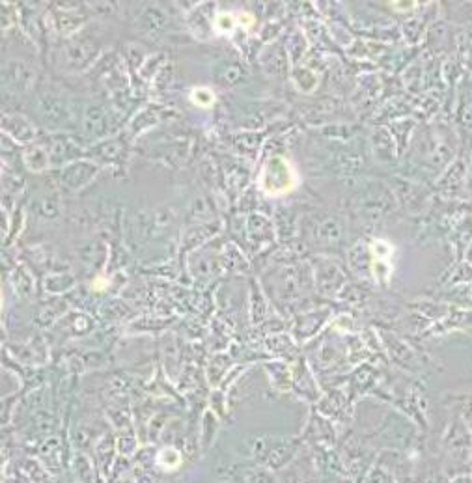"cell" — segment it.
Returning a JSON list of instances; mask_svg holds the SVG:
<instances>
[{
    "instance_id": "6da1fadb",
    "label": "cell",
    "mask_w": 472,
    "mask_h": 483,
    "mask_svg": "<svg viewBox=\"0 0 472 483\" xmlns=\"http://www.w3.org/2000/svg\"><path fill=\"white\" fill-rule=\"evenodd\" d=\"M299 183L293 164L284 157H272L260 174V187L269 196H282L291 192Z\"/></svg>"
},
{
    "instance_id": "7a4b0ae2",
    "label": "cell",
    "mask_w": 472,
    "mask_h": 483,
    "mask_svg": "<svg viewBox=\"0 0 472 483\" xmlns=\"http://www.w3.org/2000/svg\"><path fill=\"white\" fill-rule=\"evenodd\" d=\"M191 97H193V101L198 105V107H209V105L215 101L213 93L209 92L207 88H196Z\"/></svg>"
},
{
    "instance_id": "3957f363",
    "label": "cell",
    "mask_w": 472,
    "mask_h": 483,
    "mask_svg": "<svg viewBox=\"0 0 472 483\" xmlns=\"http://www.w3.org/2000/svg\"><path fill=\"white\" fill-rule=\"evenodd\" d=\"M217 28L220 32H230L233 28V17L228 15V13L220 15V17H218V21H217Z\"/></svg>"
}]
</instances>
